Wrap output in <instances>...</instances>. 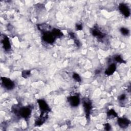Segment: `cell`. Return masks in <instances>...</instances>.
<instances>
[{"label": "cell", "mask_w": 131, "mask_h": 131, "mask_svg": "<svg viewBox=\"0 0 131 131\" xmlns=\"http://www.w3.org/2000/svg\"><path fill=\"white\" fill-rule=\"evenodd\" d=\"M2 84L4 87L7 90H12L14 87V84L13 82L10 79L4 77L2 78Z\"/></svg>", "instance_id": "obj_1"}, {"label": "cell", "mask_w": 131, "mask_h": 131, "mask_svg": "<svg viewBox=\"0 0 131 131\" xmlns=\"http://www.w3.org/2000/svg\"><path fill=\"white\" fill-rule=\"evenodd\" d=\"M119 9L120 12L126 17H128L130 15V8L126 4H120L119 6Z\"/></svg>", "instance_id": "obj_2"}, {"label": "cell", "mask_w": 131, "mask_h": 131, "mask_svg": "<svg viewBox=\"0 0 131 131\" xmlns=\"http://www.w3.org/2000/svg\"><path fill=\"white\" fill-rule=\"evenodd\" d=\"M43 38L45 42L49 44H51L54 42L55 37L53 35L52 32L50 33V32H45L44 35L43 36Z\"/></svg>", "instance_id": "obj_3"}, {"label": "cell", "mask_w": 131, "mask_h": 131, "mask_svg": "<svg viewBox=\"0 0 131 131\" xmlns=\"http://www.w3.org/2000/svg\"><path fill=\"white\" fill-rule=\"evenodd\" d=\"M31 113V110L29 108H27V107L22 108L20 109L19 111L20 115L24 118H28L30 115Z\"/></svg>", "instance_id": "obj_4"}, {"label": "cell", "mask_w": 131, "mask_h": 131, "mask_svg": "<svg viewBox=\"0 0 131 131\" xmlns=\"http://www.w3.org/2000/svg\"><path fill=\"white\" fill-rule=\"evenodd\" d=\"M69 102L70 104V105L72 106H77L80 102V100L79 98L77 96H71L68 98Z\"/></svg>", "instance_id": "obj_5"}, {"label": "cell", "mask_w": 131, "mask_h": 131, "mask_svg": "<svg viewBox=\"0 0 131 131\" xmlns=\"http://www.w3.org/2000/svg\"><path fill=\"white\" fill-rule=\"evenodd\" d=\"M38 103L39 107L43 113H45L46 112L49 111V107L46 101L43 100H39L38 101Z\"/></svg>", "instance_id": "obj_6"}, {"label": "cell", "mask_w": 131, "mask_h": 131, "mask_svg": "<svg viewBox=\"0 0 131 131\" xmlns=\"http://www.w3.org/2000/svg\"><path fill=\"white\" fill-rule=\"evenodd\" d=\"M118 124L121 128H126L129 126L130 121L128 119L125 118H119L118 120Z\"/></svg>", "instance_id": "obj_7"}, {"label": "cell", "mask_w": 131, "mask_h": 131, "mask_svg": "<svg viewBox=\"0 0 131 131\" xmlns=\"http://www.w3.org/2000/svg\"><path fill=\"white\" fill-rule=\"evenodd\" d=\"M116 65L114 64H111L108 67V69L105 70V74L108 75H111L114 73L116 70Z\"/></svg>", "instance_id": "obj_8"}, {"label": "cell", "mask_w": 131, "mask_h": 131, "mask_svg": "<svg viewBox=\"0 0 131 131\" xmlns=\"http://www.w3.org/2000/svg\"><path fill=\"white\" fill-rule=\"evenodd\" d=\"M3 44L4 46V48L6 50H8L11 48V45L10 42L7 37H4L3 41Z\"/></svg>", "instance_id": "obj_9"}, {"label": "cell", "mask_w": 131, "mask_h": 131, "mask_svg": "<svg viewBox=\"0 0 131 131\" xmlns=\"http://www.w3.org/2000/svg\"><path fill=\"white\" fill-rule=\"evenodd\" d=\"M84 107L85 109V110L86 111V113L88 115L90 113V111L91 110V104L90 101H85L84 103Z\"/></svg>", "instance_id": "obj_10"}, {"label": "cell", "mask_w": 131, "mask_h": 131, "mask_svg": "<svg viewBox=\"0 0 131 131\" xmlns=\"http://www.w3.org/2000/svg\"><path fill=\"white\" fill-rule=\"evenodd\" d=\"M52 33L53 35L55 37H61L63 35L62 32L59 29H54L52 30Z\"/></svg>", "instance_id": "obj_11"}, {"label": "cell", "mask_w": 131, "mask_h": 131, "mask_svg": "<svg viewBox=\"0 0 131 131\" xmlns=\"http://www.w3.org/2000/svg\"><path fill=\"white\" fill-rule=\"evenodd\" d=\"M121 33L124 35H128L129 34V30L126 28H122L120 29Z\"/></svg>", "instance_id": "obj_12"}, {"label": "cell", "mask_w": 131, "mask_h": 131, "mask_svg": "<svg viewBox=\"0 0 131 131\" xmlns=\"http://www.w3.org/2000/svg\"><path fill=\"white\" fill-rule=\"evenodd\" d=\"M108 116L110 117H116L117 116V114L114 110H111L110 111L108 112Z\"/></svg>", "instance_id": "obj_13"}, {"label": "cell", "mask_w": 131, "mask_h": 131, "mask_svg": "<svg viewBox=\"0 0 131 131\" xmlns=\"http://www.w3.org/2000/svg\"><path fill=\"white\" fill-rule=\"evenodd\" d=\"M73 77L74 79L77 81H81V79H80V77L79 75L77 73L73 74Z\"/></svg>", "instance_id": "obj_14"}, {"label": "cell", "mask_w": 131, "mask_h": 131, "mask_svg": "<svg viewBox=\"0 0 131 131\" xmlns=\"http://www.w3.org/2000/svg\"><path fill=\"white\" fill-rule=\"evenodd\" d=\"M115 60L118 63H123L124 60L122 59V57L120 55H117L115 57Z\"/></svg>", "instance_id": "obj_15"}, {"label": "cell", "mask_w": 131, "mask_h": 131, "mask_svg": "<svg viewBox=\"0 0 131 131\" xmlns=\"http://www.w3.org/2000/svg\"><path fill=\"white\" fill-rule=\"evenodd\" d=\"M30 74V71H25L23 74V76L24 77V78H27L28 77V76H29Z\"/></svg>", "instance_id": "obj_16"}, {"label": "cell", "mask_w": 131, "mask_h": 131, "mask_svg": "<svg viewBox=\"0 0 131 131\" xmlns=\"http://www.w3.org/2000/svg\"><path fill=\"white\" fill-rule=\"evenodd\" d=\"M126 95L125 94H122L121 95H120L119 97V100L120 101H124L126 99Z\"/></svg>", "instance_id": "obj_17"}, {"label": "cell", "mask_w": 131, "mask_h": 131, "mask_svg": "<svg viewBox=\"0 0 131 131\" xmlns=\"http://www.w3.org/2000/svg\"><path fill=\"white\" fill-rule=\"evenodd\" d=\"M82 26L81 25H76V29L77 30H81L82 29Z\"/></svg>", "instance_id": "obj_18"}]
</instances>
